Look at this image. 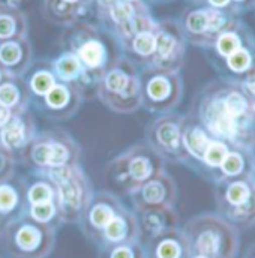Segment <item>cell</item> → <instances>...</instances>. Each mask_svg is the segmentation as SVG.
<instances>
[{"label":"cell","mask_w":255,"mask_h":258,"mask_svg":"<svg viewBox=\"0 0 255 258\" xmlns=\"http://www.w3.org/2000/svg\"><path fill=\"white\" fill-rule=\"evenodd\" d=\"M60 47L77 57L95 90L102 74L122 54L116 41L98 23L86 20L65 27Z\"/></svg>","instance_id":"1"},{"label":"cell","mask_w":255,"mask_h":258,"mask_svg":"<svg viewBox=\"0 0 255 258\" xmlns=\"http://www.w3.org/2000/svg\"><path fill=\"white\" fill-rule=\"evenodd\" d=\"M81 147L65 129H47L38 132L21 152L17 162L32 171H51L80 164Z\"/></svg>","instance_id":"2"},{"label":"cell","mask_w":255,"mask_h":258,"mask_svg":"<svg viewBox=\"0 0 255 258\" xmlns=\"http://www.w3.org/2000/svg\"><path fill=\"white\" fill-rule=\"evenodd\" d=\"M95 96L102 105L114 113L129 114L140 110V69L120 54L99 78Z\"/></svg>","instance_id":"3"},{"label":"cell","mask_w":255,"mask_h":258,"mask_svg":"<svg viewBox=\"0 0 255 258\" xmlns=\"http://www.w3.org/2000/svg\"><path fill=\"white\" fill-rule=\"evenodd\" d=\"M162 171H165L164 159L146 143L128 147L108 162L105 170L108 180L129 195Z\"/></svg>","instance_id":"4"},{"label":"cell","mask_w":255,"mask_h":258,"mask_svg":"<svg viewBox=\"0 0 255 258\" xmlns=\"http://www.w3.org/2000/svg\"><path fill=\"white\" fill-rule=\"evenodd\" d=\"M95 15L98 24L120 45L134 35L153 30L156 18L153 17L149 3H132L126 0H114L105 6H96Z\"/></svg>","instance_id":"5"},{"label":"cell","mask_w":255,"mask_h":258,"mask_svg":"<svg viewBox=\"0 0 255 258\" xmlns=\"http://www.w3.org/2000/svg\"><path fill=\"white\" fill-rule=\"evenodd\" d=\"M177 20L186 42L201 50H207L221 33L240 23L242 17L207 5H191L183 9Z\"/></svg>","instance_id":"6"},{"label":"cell","mask_w":255,"mask_h":258,"mask_svg":"<svg viewBox=\"0 0 255 258\" xmlns=\"http://www.w3.org/2000/svg\"><path fill=\"white\" fill-rule=\"evenodd\" d=\"M141 108L152 114L174 111L183 99V78L180 72L158 68L140 69Z\"/></svg>","instance_id":"7"},{"label":"cell","mask_w":255,"mask_h":258,"mask_svg":"<svg viewBox=\"0 0 255 258\" xmlns=\"http://www.w3.org/2000/svg\"><path fill=\"white\" fill-rule=\"evenodd\" d=\"M39 173V171H38ZM56 186V200L62 218L74 221L83 216L93 198V188L89 176L80 164L44 173Z\"/></svg>","instance_id":"8"},{"label":"cell","mask_w":255,"mask_h":258,"mask_svg":"<svg viewBox=\"0 0 255 258\" xmlns=\"http://www.w3.org/2000/svg\"><path fill=\"white\" fill-rule=\"evenodd\" d=\"M183 116L177 111H170L164 114H158L144 131L146 144L159 155L164 162L182 164L186 167L188 155L183 147L182 140V125Z\"/></svg>","instance_id":"9"},{"label":"cell","mask_w":255,"mask_h":258,"mask_svg":"<svg viewBox=\"0 0 255 258\" xmlns=\"http://www.w3.org/2000/svg\"><path fill=\"white\" fill-rule=\"evenodd\" d=\"M188 42L177 18H161L155 27V59L152 68L180 72Z\"/></svg>","instance_id":"10"},{"label":"cell","mask_w":255,"mask_h":258,"mask_svg":"<svg viewBox=\"0 0 255 258\" xmlns=\"http://www.w3.org/2000/svg\"><path fill=\"white\" fill-rule=\"evenodd\" d=\"M216 185V200L219 206L237 221L255 216V177L254 174L222 179Z\"/></svg>","instance_id":"11"},{"label":"cell","mask_w":255,"mask_h":258,"mask_svg":"<svg viewBox=\"0 0 255 258\" xmlns=\"http://www.w3.org/2000/svg\"><path fill=\"white\" fill-rule=\"evenodd\" d=\"M8 243L15 258H42L51 246V234L44 225L24 218L8 228Z\"/></svg>","instance_id":"12"},{"label":"cell","mask_w":255,"mask_h":258,"mask_svg":"<svg viewBox=\"0 0 255 258\" xmlns=\"http://www.w3.org/2000/svg\"><path fill=\"white\" fill-rule=\"evenodd\" d=\"M84 99V93L77 86L57 81L45 96L33 101L32 105L48 120L62 122L77 114Z\"/></svg>","instance_id":"13"},{"label":"cell","mask_w":255,"mask_h":258,"mask_svg":"<svg viewBox=\"0 0 255 258\" xmlns=\"http://www.w3.org/2000/svg\"><path fill=\"white\" fill-rule=\"evenodd\" d=\"M38 134L36 120L29 107L12 111L6 123L0 129V146L18 159L21 152ZM18 164V162H17Z\"/></svg>","instance_id":"14"},{"label":"cell","mask_w":255,"mask_h":258,"mask_svg":"<svg viewBox=\"0 0 255 258\" xmlns=\"http://www.w3.org/2000/svg\"><path fill=\"white\" fill-rule=\"evenodd\" d=\"M132 204L138 210L156 209V207H171L177 197V186L171 174L167 171L159 173L146 183H143L131 195Z\"/></svg>","instance_id":"15"},{"label":"cell","mask_w":255,"mask_h":258,"mask_svg":"<svg viewBox=\"0 0 255 258\" xmlns=\"http://www.w3.org/2000/svg\"><path fill=\"white\" fill-rule=\"evenodd\" d=\"M194 234V248L198 255L207 258H222L227 249V231L215 218L197 219L191 227Z\"/></svg>","instance_id":"16"},{"label":"cell","mask_w":255,"mask_h":258,"mask_svg":"<svg viewBox=\"0 0 255 258\" xmlns=\"http://www.w3.org/2000/svg\"><path fill=\"white\" fill-rule=\"evenodd\" d=\"M182 140H183V147L188 155V164L197 174L201 170V162L203 156L209 147V144L215 140L209 131L201 125V122L197 119L194 113H188L183 116V125H182Z\"/></svg>","instance_id":"17"},{"label":"cell","mask_w":255,"mask_h":258,"mask_svg":"<svg viewBox=\"0 0 255 258\" xmlns=\"http://www.w3.org/2000/svg\"><path fill=\"white\" fill-rule=\"evenodd\" d=\"M33 62V47L29 36L0 41V69L6 77H23Z\"/></svg>","instance_id":"18"},{"label":"cell","mask_w":255,"mask_h":258,"mask_svg":"<svg viewBox=\"0 0 255 258\" xmlns=\"http://www.w3.org/2000/svg\"><path fill=\"white\" fill-rule=\"evenodd\" d=\"M93 5V0H42L41 14L45 21L65 29L83 21Z\"/></svg>","instance_id":"19"},{"label":"cell","mask_w":255,"mask_h":258,"mask_svg":"<svg viewBox=\"0 0 255 258\" xmlns=\"http://www.w3.org/2000/svg\"><path fill=\"white\" fill-rule=\"evenodd\" d=\"M252 42H255L254 32L242 20L234 27H231V29L225 30L224 33H221L215 39V42L212 44V47L207 48V50H204V53H206V57H207L209 63L213 64L216 63V62L224 60L230 54L236 53L242 47L249 45Z\"/></svg>","instance_id":"20"},{"label":"cell","mask_w":255,"mask_h":258,"mask_svg":"<svg viewBox=\"0 0 255 258\" xmlns=\"http://www.w3.org/2000/svg\"><path fill=\"white\" fill-rule=\"evenodd\" d=\"M50 63L59 81L77 86L84 93L86 99H89L90 95H95V87L92 86L84 68L72 53L62 50L56 57L50 59Z\"/></svg>","instance_id":"21"},{"label":"cell","mask_w":255,"mask_h":258,"mask_svg":"<svg viewBox=\"0 0 255 258\" xmlns=\"http://www.w3.org/2000/svg\"><path fill=\"white\" fill-rule=\"evenodd\" d=\"M123 209L122 203L119 198L111 192H99L93 194L92 201L89 203L87 209L84 210L83 216L87 225L98 231L102 233V230L107 227V224Z\"/></svg>","instance_id":"22"},{"label":"cell","mask_w":255,"mask_h":258,"mask_svg":"<svg viewBox=\"0 0 255 258\" xmlns=\"http://www.w3.org/2000/svg\"><path fill=\"white\" fill-rule=\"evenodd\" d=\"M120 53L138 69L152 68L155 59V29L134 35L120 45Z\"/></svg>","instance_id":"23"},{"label":"cell","mask_w":255,"mask_h":258,"mask_svg":"<svg viewBox=\"0 0 255 258\" xmlns=\"http://www.w3.org/2000/svg\"><path fill=\"white\" fill-rule=\"evenodd\" d=\"M23 80L30 95V104L45 96L59 81L54 75L50 59H41L38 62H33L29 71L23 75Z\"/></svg>","instance_id":"24"},{"label":"cell","mask_w":255,"mask_h":258,"mask_svg":"<svg viewBox=\"0 0 255 258\" xmlns=\"http://www.w3.org/2000/svg\"><path fill=\"white\" fill-rule=\"evenodd\" d=\"M255 62V42L242 47L236 53L230 54L221 62L213 63V69L219 74V77L231 78L242 81L248 72L251 71L252 64Z\"/></svg>","instance_id":"25"},{"label":"cell","mask_w":255,"mask_h":258,"mask_svg":"<svg viewBox=\"0 0 255 258\" xmlns=\"http://www.w3.org/2000/svg\"><path fill=\"white\" fill-rule=\"evenodd\" d=\"M21 180L24 186L26 206L41 204L56 200V186L44 173L30 171L29 174L21 176Z\"/></svg>","instance_id":"26"},{"label":"cell","mask_w":255,"mask_h":258,"mask_svg":"<svg viewBox=\"0 0 255 258\" xmlns=\"http://www.w3.org/2000/svg\"><path fill=\"white\" fill-rule=\"evenodd\" d=\"M255 159L252 150L249 149H239L230 147L228 155L225 156L224 162L221 164L219 174L222 179H233L242 177L248 174H254Z\"/></svg>","instance_id":"27"},{"label":"cell","mask_w":255,"mask_h":258,"mask_svg":"<svg viewBox=\"0 0 255 258\" xmlns=\"http://www.w3.org/2000/svg\"><path fill=\"white\" fill-rule=\"evenodd\" d=\"M0 105L18 111L30 105V95L23 77H6L0 84Z\"/></svg>","instance_id":"28"},{"label":"cell","mask_w":255,"mask_h":258,"mask_svg":"<svg viewBox=\"0 0 255 258\" xmlns=\"http://www.w3.org/2000/svg\"><path fill=\"white\" fill-rule=\"evenodd\" d=\"M29 36V17L23 11L0 9V41Z\"/></svg>","instance_id":"29"},{"label":"cell","mask_w":255,"mask_h":258,"mask_svg":"<svg viewBox=\"0 0 255 258\" xmlns=\"http://www.w3.org/2000/svg\"><path fill=\"white\" fill-rule=\"evenodd\" d=\"M137 234V227H135V218L126 212L125 209H122L108 224L107 227L102 230V236L107 239L108 243H116L120 245L128 237L135 236Z\"/></svg>","instance_id":"30"},{"label":"cell","mask_w":255,"mask_h":258,"mask_svg":"<svg viewBox=\"0 0 255 258\" xmlns=\"http://www.w3.org/2000/svg\"><path fill=\"white\" fill-rule=\"evenodd\" d=\"M26 206L24 186L21 177L14 176L0 183V215H8Z\"/></svg>","instance_id":"31"},{"label":"cell","mask_w":255,"mask_h":258,"mask_svg":"<svg viewBox=\"0 0 255 258\" xmlns=\"http://www.w3.org/2000/svg\"><path fill=\"white\" fill-rule=\"evenodd\" d=\"M138 212L141 213L143 228L152 236H159L161 233H164L168 225V221H171L173 216L171 207H156Z\"/></svg>","instance_id":"32"},{"label":"cell","mask_w":255,"mask_h":258,"mask_svg":"<svg viewBox=\"0 0 255 258\" xmlns=\"http://www.w3.org/2000/svg\"><path fill=\"white\" fill-rule=\"evenodd\" d=\"M27 210V216L44 225V224H50L57 215H60L59 206H57V200L53 201H47V203H41V204H30L24 207Z\"/></svg>","instance_id":"33"},{"label":"cell","mask_w":255,"mask_h":258,"mask_svg":"<svg viewBox=\"0 0 255 258\" xmlns=\"http://www.w3.org/2000/svg\"><path fill=\"white\" fill-rule=\"evenodd\" d=\"M183 246L182 242L176 237H164L155 246L156 258H182Z\"/></svg>","instance_id":"34"},{"label":"cell","mask_w":255,"mask_h":258,"mask_svg":"<svg viewBox=\"0 0 255 258\" xmlns=\"http://www.w3.org/2000/svg\"><path fill=\"white\" fill-rule=\"evenodd\" d=\"M15 165H17L15 156L0 146V183L15 176Z\"/></svg>","instance_id":"35"},{"label":"cell","mask_w":255,"mask_h":258,"mask_svg":"<svg viewBox=\"0 0 255 258\" xmlns=\"http://www.w3.org/2000/svg\"><path fill=\"white\" fill-rule=\"evenodd\" d=\"M108 258H141V252L134 246H129L125 243H120V245H116Z\"/></svg>","instance_id":"36"},{"label":"cell","mask_w":255,"mask_h":258,"mask_svg":"<svg viewBox=\"0 0 255 258\" xmlns=\"http://www.w3.org/2000/svg\"><path fill=\"white\" fill-rule=\"evenodd\" d=\"M204 5H207L210 8H215V9H219V11H225V12L234 14V15H240L236 11V8H234L231 0H204Z\"/></svg>","instance_id":"37"},{"label":"cell","mask_w":255,"mask_h":258,"mask_svg":"<svg viewBox=\"0 0 255 258\" xmlns=\"http://www.w3.org/2000/svg\"><path fill=\"white\" fill-rule=\"evenodd\" d=\"M33 0H0V9H9V11H23L32 5Z\"/></svg>","instance_id":"38"},{"label":"cell","mask_w":255,"mask_h":258,"mask_svg":"<svg viewBox=\"0 0 255 258\" xmlns=\"http://www.w3.org/2000/svg\"><path fill=\"white\" fill-rule=\"evenodd\" d=\"M242 86L245 87V90L248 92V95L254 99L255 98V62L251 68V71L248 72V75L240 81Z\"/></svg>","instance_id":"39"},{"label":"cell","mask_w":255,"mask_h":258,"mask_svg":"<svg viewBox=\"0 0 255 258\" xmlns=\"http://www.w3.org/2000/svg\"><path fill=\"white\" fill-rule=\"evenodd\" d=\"M236 11L242 15L245 12H249V11H254L255 9V0H231Z\"/></svg>","instance_id":"40"},{"label":"cell","mask_w":255,"mask_h":258,"mask_svg":"<svg viewBox=\"0 0 255 258\" xmlns=\"http://www.w3.org/2000/svg\"><path fill=\"white\" fill-rule=\"evenodd\" d=\"M11 113H12V111H9V110H6L5 107L0 105V129H2V126H3L5 123H6V120L9 119Z\"/></svg>","instance_id":"41"},{"label":"cell","mask_w":255,"mask_h":258,"mask_svg":"<svg viewBox=\"0 0 255 258\" xmlns=\"http://www.w3.org/2000/svg\"><path fill=\"white\" fill-rule=\"evenodd\" d=\"M111 2H114V0H93L95 8H96V6H105V5H108V3H111Z\"/></svg>","instance_id":"42"},{"label":"cell","mask_w":255,"mask_h":258,"mask_svg":"<svg viewBox=\"0 0 255 258\" xmlns=\"http://www.w3.org/2000/svg\"><path fill=\"white\" fill-rule=\"evenodd\" d=\"M149 5L150 3H153V5H164V3H171V2H174V0H146Z\"/></svg>","instance_id":"43"},{"label":"cell","mask_w":255,"mask_h":258,"mask_svg":"<svg viewBox=\"0 0 255 258\" xmlns=\"http://www.w3.org/2000/svg\"><path fill=\"white\" fill-rule=\"evenodd\" d=\"M191 5H204V0H189Z\"/></svg>","instance_id":"44"},{"label":"cell","mask_w":255,"mask_h":258,"mask_svg":"<svg viewBox=\"0 0 255 258\" xmlns=\"http://www.w3.org/2000/svg\"><path fill=\"white\" fill-rule=\"evenodd\" d=\"M5 78H6V75H5V72H3V71L0 69V84H2V81H3Z\"/></svg>","instance_id":"45"},{"label":"cell","mask_w":255,"mask_h":258,"mask_svg":"<svg viewBox=\"0 0 255 258\" xmlns=\"http://www.w3.org/2000/svg\"><path fill=\"white\" fill-rule=\"evenodd\" d=\"M126 2H132V3H143V2H146V0H126ZM147 3V2H146Z\"/></svg>","instance_id":"46"},{"label":"cell","mask_w":255,"mask_h":258,"mask_svg":"<svg viewBox=\"0 0 255 258\" xmlns=\"http://www.w3.org/2000/svg\"><path fill=\"white\" fill-rule=\"evenodd\" d=\"M252 113H254V116H255V98L252 99Z\"/></svg>","instance_id":"47"},{"label":"cell","mask_w":255,"mask_h":258,"mask_svg":"<svg viewBox=\"0 0 255 258\" xmlns=\"http://www.w3.org/2000/svg\"><path fill=\"white\" fill-rule=\"evenodd\" d=\"M252 153H254V159H255V144H254V147H252ZM254 177H255V168H254Z\"/></svg>","instance_id":"48"},{"label":"cell","mask_w":255,"mask_h":258,"mask_svg":"<svg viewBox=\"0 0 255 258\" xmlns=\"http://www.w3.org/2000/svg\"><path fill=\"white\" fill-rule=\"evenodd\" d=\"M194 258H207V257H203V255H197V257H194Z\"/></svg>","instance_id":"49"},{"label":"cell","mask_w":255,"mask_h":258,"mask_svg":"<svg viewBox=\"0 0 255 258\" xmlns=\"http://www.w3.org/2000/svg\"><path fill=\"white\" fill-rule=\"evenodd\" d=\"M254 11H255V9H254Z\"/></svg>","instance_id":"50"}]
</instances>
